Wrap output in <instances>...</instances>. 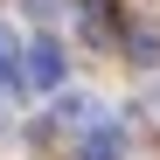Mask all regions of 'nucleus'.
Here are the masks:
<instances>
[{"instance_id": "obj_2", "label": "nucleus", "mask_w": 160, "mask_h": 160, "mask_svg": "<svg viewBox=\"0 0 160 160\" xmlns=\"http://www.w3.org/2000/svg\"><path fill=\"white\" fill-rule=\"evenodd\" d=\"M21 63H28V70H21V77H28L35 91H56V84H63V70H70V63H63V49L49 42V35H42V42L28 49V56H21Z\"/></svg>"}, {"instance_id": "obj_5", "label": "nucleus", "mask_w": 160, "mask_h": 160, "mask_svg": "<svg viewBox=\"0 0 160 160\" xmlns=\"http://www.w3.org/2000/svg\"><path fill=\"white\" fill-rule=\"evenodd\" d=\"M84 42H118V14H112V0H91V7H84Z\"/></svg>"}, {"instance_id": "obj_3", "label": "nucleus", "mask_w": 160, "mask_h": 160, "mask_svg": "<svg viewBox=\"0 0 160 160\" xmlns=\"http://www.w3.org/2000/svg\"><path fill=\"white\" fill-rule=\"evenodd\" d=\"M118 49H125V63L153 70L160 63V21H125V28H118Z\"/></svg>"}, {"instance_id": "obj_6", "label": "nucleus", "mask_w": 160, "mask_h": 160, "mask_svg": "<svg viewBox=\"0 0 160 160\" xmlns=\"http://www.w3.org/2000/svg\"><path fill=\"white\" fill-rule=\"evenodd\" d=\"M21 84V70H14V56H7V42H0V91H14Z\"/></svg>"}, {"instance_id": "obj_7", "label": "nucleus", "mask_w": 160, "mask_h": 160, "mask_svg": "<svg viewBox=\"0 0 160 160\" xmlns=\"http://www.w3.org/2000/svg\"><path fill=\"white\" fill-rule=\"evenodd\" d=\"M21 7H28L35 21H56V14H63V0H21Z\"/></svg>"}, {"instance_id": "obj_4", "label": "nucleus", "mask_w": 160, "mask_h": 160, "mask_svg": "<svg viewBox=\"0 0 160 160\" xmlns=\"http://www.w3.org/2000/svg\"><path fill=\"white\" fill-rule=\"evenodd\" d=\"M98 118V104L91 98H56V112H49V132H84Z\"/></svg>"}, {"instance_id": "obj_1", "label": "nucleus", "mask_w": 160, "mask_h": 160, "mask_svg": "<svg viewBox=\"0 0 160 160\" xmlns=\"http://www.w3.org/2000/svg\"><path fill=\"white\" fill-rule=\"evenodd\" d=\"M77 160H125V125L118 118H91L77 132Z\"/></svg>"}]
</instances>
